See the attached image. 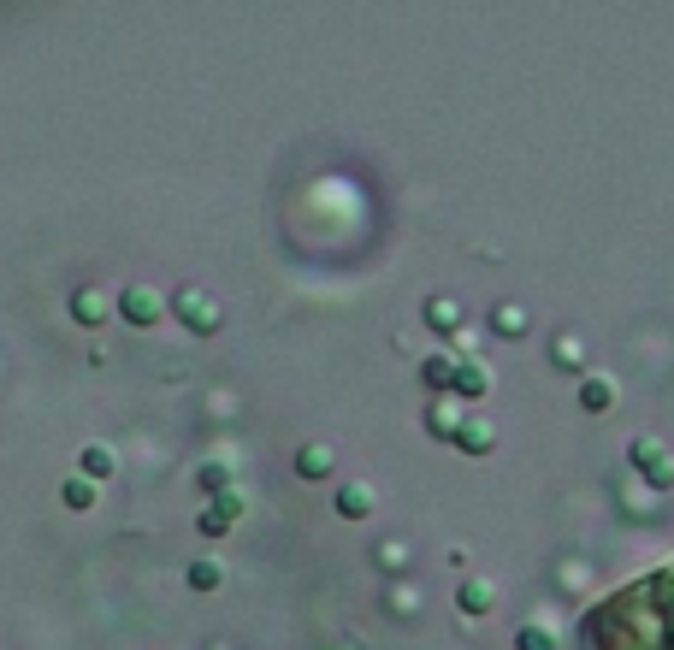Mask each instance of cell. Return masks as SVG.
<instances>
[{"mask_svg": "<svg viewBox=\"0 0 674 650\" xmlns=\"http://www.w3.org/2000/svg\"><path fill=\"white\" fill-rule=\"evenodd\" d=\"M119 314L136 325V331H148V325H160V314H166V302L148 290V284H125V296H119Z\"/></svg>", "mask_w": 674, "mask_h": 650, "instance_id": "6da1fadb", "label": "cell"}, {"mask_svg": "<svg viewBox=\"0 0 674 650\" xmlns=\"http://www.w3.org/2000/svg\"><path fill=\"white\" fill-rule=\"evenodd\" d=\"M172 314H178V320L190 325V331H213V325H219V308H213V302H207L202 290H196V284H184V290H178V296H172Z\"/></svg>", "mask_w": 674, "mask_h": 650, "instance_id": "7a4b0ae2", "label": "cell"}, {"mask_svg": "<svg viewBox=\"0 0 674 650\" xmlns=\"http://www.w3.org/2000/svg\"><path fill=\"white\" fill-rule=\"evenodd\" d=\"M627 461H633L639 473H651V485H674V461H669V450H663L657 438H633Z\"/></svg>", "mask_w": 674, "mask_h": 650, "instance_id": "3957f363", "label": "cell"}, {"mask_svg": "<svg viewBox=\"0 0 674 650\" xmlns=\"http://www.w3.org/2000/svg\"><path fill=\"white\" fill-rule=\"evenodd\" d=\"M373 509H379V497H373V485H367V479L337 485V515H343V520H367Z\"/></svg>", "mask_w": 674, "mask_h": 650, "instance_id": "277c9868", "label": "cell"}, {"mask_svg": "<svg viewBox=\"0 0 674 650\" xmlns=\"http://www.w3.org/2000/svg\"><path fill=\"white\" fill-rule=\"evenodd\" d=\"M77 473H83L89 485H101V479H113V473H119V455L107 450V444H83V455H77Z\"/></svg>", "mask_w": 674, "mask_h": 650, "instance_id": "5b68a950", "label": "cell"}, {"mask_svg": "<svg viewBox=\"0 0 674 650\" xmlns=\"http://www.w3.org/2000/svg\"><path fill=\"white\" fill-rule=\"evenodd\" d=\"M462 455H491V444H497V432H491V420H462V432L450 438Z\"/></svg>", "mask_w": 674, "mask_h": 650, "instance_id": "8992f818", "label": "cell"}, {"mask_svg": "<svg viewBox=\"0 0 674 650\" xmlns=\"http://www.w3.org/2000/svg\"><path fill=\"white\" fill-rule=\"evenodd\" d=\"M580 408H586V414H609V408H615V379H604V373L580 379Z\"/></svg>", "mask_w": 674, "mask_h": 650, "instance_id": "52a82bcc", "label": "cell"}, {"mask_svg": "<svg viewBox=\"0 0 674 650\" xmlns=\"http://www.w3.org/2000/svg\"><path fill=\"white\" fill-rule=\"evenodd\" d=\"M485 390H491V373H485V367H479V361H456V379H450V396H485Z\"/></svg>", "mask_w": 674, "mask_h": 650, "instance_id": "ba28073f", "label": "cell"}, {"mask_svg": "<svg viewBox=\"0 0 674 650\" xmlns=\"http://www.w3.org/2000/svg\"><path fill=\"white\" fill-rule=\"evenodd\" d=\"M456 603H462V615H491V603H497V591H491V580H462V591H456Z\"/></svg>", "mask_w": 674, "mask_h": 650, "instance_id": "9c48e42d", "label": "cell"}, {"mask_svg": "<svg viewBox=\"0 0 674 650\" xmlns=\"http://www.w3.org/2000/svg\"><path fill=\"white\" fill-rule=\"evenodd\" d=\"M426 432H432V438H456V432H462V408H456L450 396L432 402V408H426Z\"/></svg>", "mask_w": 674, "mask_h": 650, "instance_id": "30bf717a", "label": "cell"}, {"mask_svg": "<svg viewBox=\"0 0 674 650\" xmlns=\"http://www.w3.org/2000/svg\"><path fill=\"white\" fill-rule=\"evenodd\" d=\"M71 320L95 331V325L107 320V296H101V290H77V296H71Z\"/></svg>", "mask_w": 674, "mask_h": 650, "instance_id": "8fae6325", "label": "cell"}, {"mask_svg": "<svg viewBox=\"0 0 674 650\" xmlns=\"http://www.w3.org/2000/svg\"><path fill=\"white\" fill-rule=\"evenodd\" d=\"M426 325L432 331H456L462 325V302L456 296H426Z\"/></svg>", "mask_w": 674, "mask_h": 650, "instance_id": "7c38bea8", "label": "cell"}, {"mask_svg": "<svg viewBox=\"0 0 674 650\" xmlns=\"http://www.w3.org/2000/svg\"><path fill=\"white\" fill-rule=\"evenodd\" d=\"M296 473L302 479H326L332 473V444H302L296 450Z\"/></svg>", "mask_w": 674, "mask_h": 650, "instance_id": "4fadbf2b", "label": "cell"}, {"mask_svg": "<svg viewBox=\"0 0 674 650\" xmlns=\"http://www.w3.org/2000/svg\"><path fill=\"white\" fill-rule=\"evenodd\" d=\"M420 379H426L432 390H444V396H450V379H456V361H450V355H426V361H420Z\"/></svg>", "mask_w": 674, "mask_h": 650, "instance_id": "5bb4252c", "label": "cell"}, {"mask_svg": "<svg viewBox=\"0 0 674 650\" xmlns=\"http://www.w3.org/2000/svg\"><path fill=\"white\" fill-rule=\"evenodd\" d=\"M60 503H66V509H77V515H83V509H95V485H89L83 473H71L66 485H60Z\"/></svg>", "mask_w": 674, "mask_h": 650, "instance_id": "9a60e30c", "label": "cell"}, {"mask_svg": "<svg viewBox=\"0 0 674 650\" xmlns=\"http://www.w3.org/2000/svg\"><path fill=\"white\" fill-rule=\"evenodd\" d=\"M491 331L497 337H527V314L521 308H491Z\"/></svg>", "mask_w": 674, "mask_h": 650, "instance_id": "2e32d148", "label": "cell"}, {"mask_svg": "<svg viewBox=\"0 0 674 650\" xmlns=\"http://www.w3.org/2000/svg\"><path fill=\"white\" fill-rule=\"evenodd\" d=\"M190 585H196V591H219V585H225V568H219L213 556H207V562H190Z\"/></svg>", "mask_w": 674, "mask_h": 650, "instance_id": "e0dca14e", "label": "cell"}, {"mask_svg": "<svg viewBox=\"0 0 674 650\" xmlns=\"http://www.w3.org/2000/svg\"><path fill=\"white\" fill-rule=\"evenodd\" d=\"M515 650H556V633L539 627V621H527V627L515 633Z\"/></svg>", "mask_w": 674, "mask_h": 650, "instance_id": "ac0fdd59", "label": "cell"}, {"mask_svg": "<svg viewBox=\"0 0 674 650\" xmlns=\"http://www.w3.org/2000/svg\"><path fill=\"white\" fill-rule=\"evenodd\" d=\"M202 485L213 491V497H219V491H231V473H225V461H207V467H202Z\"/></svg>", "mask_w": 674, "mask_h": 650, "instance_id": "d6986e66", "label": "cell"}, {"mask_svg": "<svg viewBox=\"0 0 674 650\" xmlns=\"http://www.w3.org/2000/svg\"><path fill=\"white\" fill-rule=\"evenodd\" d=\"M213 515H225L231 526H237V515H243V497H237V491H219V497H213Z\"/></svg>", "mask_w": 674, "mask_h": 650, "instance_id": "ffe728a7", "label": "cell"}, {"mask_svg": "<svg viewBox=\"0 0 674 650\" xmlns=\"http://www.w3.org/2000/svg\"><path fill=\"white\" fill-rule=\"evenodd\" d=\"M550 355H556V367H574V361H580V337H556Z\"/></svg>", "mask_w": 674, "mask_h": 650, "instance_id": "44dd1931", "label": "cell"}, {"mask_svg": "<svg viewBox=\"0 0 674 650\" xmlns=\"http://www.w3.org/2000/svg\"><path fill=\"white\" fill-rule=\"evenodd\" d=\"M196 526H202L207 538H225V532H231V520H225V515H213V509H202V520H196Z\"/></svg>", "mask_w": 674, "mask_h": 650, "instance_id": "7402d4cb", "label": "cell"}]
</instances>
